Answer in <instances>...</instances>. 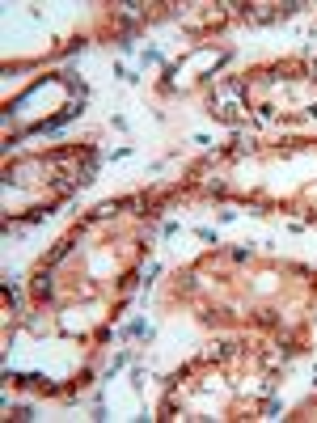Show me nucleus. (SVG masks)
Masks as SVG:
<instances>
[{
    "label": "nucleus",
    "mask_w": 317,
    "mask_h": 423,
    "mask_svg": "<svg viewBox=\"0 0 317 423\" xmlns=\"http://www.w3.org/2000/svg\"><path fill=\"white\" fill-rule=\"evenodd\" d=\"M34 296H51V280H47V271L34 280Z\"/></svg>",
    "instance_id": "1"
}]
</instances>
